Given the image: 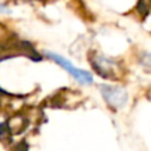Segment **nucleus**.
<instances>
[{"label": "nucleus", "mask_w": 151, "mask_h": 151, "mask_svg": "<svg viewBox=\"0 0 151 151\" xmlns=\"http://www.w3.org/2000/svg\"><path fill=\"white\" fill-rule=\"evenodd\" d=\"M45 57H48L49 60H52L55 64H57L60 68H63L65 72H68L69 74L72 76V78L76 81L77 83L82 86H91L96 83V80H94V76L91 72L86 70V69L82 68H77L76 65H73L70 60H68L66 57L58 55L56 52H50V50H45L44 52Z\"/></svg>", "instance_id": "7ed1b4c3"}, {"label": "nucleus", "mask_w": 151, "mask_h": 151, "mask_svg": "<svg viewBox=\"0 0 151 151\" xmlns=\"http://www.w3.org/2000/svg\"><path fill=\"white\" fill-rule=\"evenodd\" d=\"M98 90L106 106L113 111H119L127 106L130 101V93L125 85L117 82H102L98 85Z\"/></svg>", "instance_id": "f03ea898"}, {"label": "nucleus", "mask_w": 151, "mask_h": 151, "mask_svg": "<svg viewBox=\"0 0 151 151\" xmlns=\"http://www.w3.org/2000/svg\"><path fill=\"white\" fill-rule=\"evenodd\" d=\"M137 61L145 69H151V50H141V52H138Z\"/></svg>", "instance_id": "20e7f679"}, {"label": "nucleus", "mask_w": 151, "mask_h": 151, "mask_svg": "<svg viewBox=\"0 0 151 151\" xmlns=\"http://www.w3.org/2000/svg\"><path fill=\"white\" fill-rule=\"evenodd\" d=\"M89 63L94 73L110 82L121 81L125 76V65L121 60L105 55L99 50H93L89 55Z\"/></svg>", "instance_id": "f257e3e1"}, {"label": "nucleus", "mask_w": 151, "mask_h": 151, "mask_svg": "<svg viewBox=\"0 0 151 151\" xmlns=\"http://www.w3.org/2000/svg\"><path fill=\"white\" fill-rule=\"evenodd\" d=\"M0 13H11V9L9 8H7L5 5L0 4Z\"/></svg>", "instance_id": "39448f33"}]
</instances>
